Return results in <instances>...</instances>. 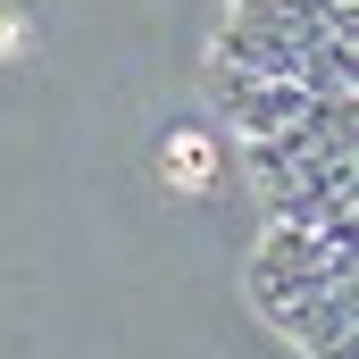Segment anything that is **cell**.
<instances>
[{"label":"cell","mask_w":359,"mask_h":359,"mask_svg":"<svg viewBox=\"0 0 359 359\" xmlns=\"http://www.w3.org/2000/svg\"><path fill=\"white\" fill-rule=\"evenodd\" d=\"M217 67L226 76H268V84H309V92H359V42H309V34H268V25L226 17Z\"/></svg>","instance_id":"1"},{"label":"cell","mask_w":359,"mask_h":359,"mask_svg":"<svg viewBox=\"0 0 359 359\" xmlns=\"http://www.w3.org/2000/svg\"><path fill=\"white\" fill-rule=\"evenodd\" d=\"M351 284V234H318V226H268L259 259H251V301L259 309H292L309 292Z\"/></svg>","instance_id":"2"},{"label":"cell","mask_w":359,"mask_h":359,"mask_svg":"<svg viewBox=\"0 0 359 359\" xmlns=\"http://www.w3.org/2000/svg\"><path fill=\"white\" fill-rule=\"evenodd\" d=\"M209 92H217V117L251 142V134H276V126H301L318 100H334V92H309V84H268V76H209Z\"/></svg>","instance_id":"3"}]
</instances>
